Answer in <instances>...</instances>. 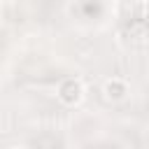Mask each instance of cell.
Instances as JSON below:
<instances>
[{
	"label": "cell",
	"mask_w": 149,
	"mask_h": 149,
	"mask_svg": "<svg viewBox=\"0 0 149 149\" xmlns=\"http://www.w3.org/2000/svg\"><path fill=\"white\" fill-rule=\"evenodd\" d=\"M58 98L65 102V105H77L81 100V84L77 79H65L61 81L58 86Z\"/></svg>",
	"instance_id": "obj_1"
},
{
	"label": "cell",
	"mask_w": 149,
	"mask_h": 149,
	"mask_svg": "<svg viewBox=\"0 0 149 149\" xmlns=\"http://www.w3.org/2000/svg\"><path fill=\"white\" fill-rule=\"evenodd\" d=\"M105 95H107L109 100H121V98L126 95V84H123L121 79H109V81L105 84Z\"/></svg>",
	"instance_id": "obj_2"
},
{
	"label": "cell",
	"mask_w": 149,
	"mask_h": 149,
	"mask_svg": "<svg viewBox=\"0 0 149 149\" xmlns=\"http://www.w3.org/2000/svg\"><path fill=\"white\" fill-rule=\"evenodd\" d=\"M84 9H86L88 14H91V12H93V14H98V12H100V5H98V2H93V5H91V2H86V5H84Z\"/></svg>",
	"instance_id": "obj_3"
}]
</instances>
